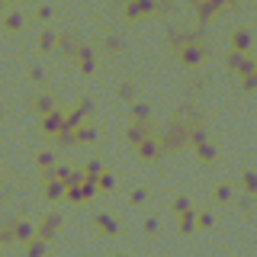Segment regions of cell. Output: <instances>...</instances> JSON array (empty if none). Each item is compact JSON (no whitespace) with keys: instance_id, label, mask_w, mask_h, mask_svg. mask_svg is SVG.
Returning <instances> with one entry per match:
<instances>
[{"instance_id":"obj_11","label":"cell","mask_w":257,"mask_h":257,"mask_svg":"<svg viewBox=\"0 0 257 257\" xmlns=\"http://www.w3.org/2000/svg\"><path fill=\"white\" fill-rule=\"evenodd\" d=\"M36 164H39V167H42V171L48 174V171L55 167V155H52V151H39V155H36Z\"/></svg>"},{"instance_id":"obj_16","label":"cell","mask_w":257,"mask_h":257,"mask_svg":"<svg viewBox=\"0 0 257 257\" xmlns=\"http://www.w3.org/2000/svg\"><path fill=\"white\" fill-rule=\"evenodd\" d=\"M116 257H125V254H116Z\"/></svg>"},{"instance_id":"obj_8","label":"cell","mask_w":257,"mask_h":257,"mask_svg":"<svg viewBox=\"0 0 257 257\" xmlns=\"http://www.w3.org/2000/svg\"><path fill=\"white\" fill-rule=\"evenodd\" d=\"M42 190H45V199H61L64 196V187H61L58 180H45Z\"/></svg>"},{"instance_id":"obj_13","label":"cell","mask_w":257,"mask_h":257,"mask_svg":"<svg viewBox=\"0 0 257 257\" xmlns=\"http://www.w3.org/2000/svg\"><path fill=\"white\" fill-rule=\"evenodd\" d=\"M4 26H7V29H10V32H16V29H20V26H23V16H20V13H7V20H4Z\"/></svg>"},{"instance_id":"obj_12","label":"cell","mask_w":257,"mask_h":257,"mask_svg":"<svg viewBox=\"0 0 257 257\" xmlns=\"http://www.w3.org/2000/svg\"><path fill=\"white\" fill-rule=\"evenodd\" d=\"M112 187H116L112 174H106V171H103V174H100V180H96V190H100V193H106V190H112Z\"/></svg>"},{"instance_id":"obj_7","label":"cell","mask_w":257,"mask_h":257,"mask_svg":"<svg viewBox=\"0 0 257 257\" xmlns=\"http://www.w3.org/2000/svg\"><path fill=\"white\" fill-rule=\"evenodd\" d=\"M74 142H77V145H90V142H96V125H87V122H84V125L74 132Z\"/></svg>"},{"instance_id":"obj_15","label":"cell","mask_w":257,"mask_h":257,"mask_svg":"<svg viewBox=\"0 0 257 257\" xmlns=\"http://www.w3.org/2000/svg\"><path fill=\"white\" fill-rule=\"evenodd\" d=\"M52 16V7H39V20H48Z\"/></svg>"},{"instance_id":"obj_1","label":"cell","mask_w":257,"mask_h":257,"mask_svg":"<svg viewBox=\"0 0 257 257\" xmlns=\"http://www.w3.org/2000/svg\"><path fill=\"white\" fill-rule=\"evenodd\" d=\"M58 228H61V215H58V212H45V215H42V222L36 225V238L48 241Z\"/></svg>"},{"instance_id":"obj_10","label":"cell","mask_w":257,"mask_h":257,"mask_svg":"<svg viewBox=\"0 0 257 257\" xmlns=\"http://www.w3.org/2000/svg\"><path fill=\"white\" fill-rule=\"evenodd\" d=\"M55 45H58V36H55L52 29H42V36H39V48L48 52V48H55Z\"/></svg>"},{"instance_id":"obj_4","label":"cell","mask_w":257,"mask_h":257,"mask_svg":"<svg viewBox=\"0 0 257 257\" xmlns=\"http://www.w3.org/2000/svg\"><path fill=\"white\" fill-rule=\"evenodd\" d=\"M74 58H77V64H80V71H84V74H93V71H96V55H93L90 45H80Z\"/></svg>"},{"instance_id":"obj_5","label":"cell","mask_w":257,"mask_h":257,"mask_svg":"<svg viewBox=\"0 0 257 257\" xmlns=\"http://www.w3.org/2000/svg\"><path fill=\"white\" fill-rule=\"evenodd\" d=\"M32 109H36L39 116H48V112H52V109H58V106H55V96L39 93V96H32Z\"/></svg>"},{"instance_id":"obj_3","label":"cell","mask_w":257,"mask_h":257,"mask_svg":"<svg viewBox=\"0 0 257 257\" xmlns=\"http://www.w3.org/2000/svg\"><path fill=\"white\" fill-rule=\"evenodd\" d=\"M10 238H16L20 244H29L32 238H36V225H29V222H10Z\"/></svg>"},{"instance_id":"obj_2","label":"cell","mask_w":257,"mask_h":257,"mask_svg":"<svg viewBox=\"0 0 257 257\" xmlns=\"http://www.w3.org/2000/svg\"><path fill=\"white\" fill-rule=\"evenodd\" d=\"M64 128V109H52L48 116H42V132L45 135H61Z\"/></svg>"},{"instance_id":"obj_9","label":"cell","mask_w":257,"mask_h":257,"mask_svg":"<svg viewBox=\"0 0 257 257\" xmlns=\"http://www.w3.org/2000/svg\"><path fill=\"white\" fill-rule=\"evenodd\" d=\"M45 244H48V241H42V238H32L29 244H26V257H45Z\"/></svg>"},{"instance_id":"obj_14","label":"cell","mask_w":257,"mask_h":257,"mask_svg":"<svg viewBox=\"0 0 257 257\" xmlns=\"http://www.w3.org/2000/svg\"><path fill=\"white\" fill-rule=\"evenodd\" d=\"M29 74H32V80H36V84H42V80H45V71H42V68H32Z\"/></svg>"},{"instance_id":"obj_6","label":"cell","mask_w":257,"mask_h":257,"mask_svg":"<svg viewBox=\"0 0 257 257\" xmlns=\"http://www.w3.org/2000/svg\"><path fill=\"white\" fill-rule=\"evenodd\" d=\"M93 222H96V228H100L103 235H116V231H119V225H116V219H112L109 212H96Z\"/></svg>"}]
</instances>
